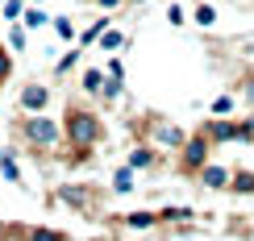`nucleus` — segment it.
<instances>
[{
    "instance_id": "1",
    "label": "nucleus",
    "mask_w": 254,
    "mask_h": 241,
    "mask_svg": "<svg viewBox=\"0 0 254 241\" xmlns=\"http://www.w3.org/2000/svg\"><path fill=\"white\" fill-rule=\"evenodd\" d=\"M100 138H104V121L96 117V112L83 108V104H67L63 142H67L71 150H92V145H100Z\"/></svg>"
},
{
    "instance_id": "2",
    "label": "nucleus",
    "mask_w": 254,
    "mask_h": 241,
    "mask_svg": "<svg viewBox=\"0 0 254 241\" xmlns=\"http://www.w3.org/2000/svg\"><path fill=\"white\" fill-rule=\"evenodd\" d=\"M13 129H17V138L25 142L29 150H55L63 142V125L55 117H46V112H25Z\"/></svg>"
},
{
    "instance_id": "3",
    "label": "nucleus",
    "mask_w": 254,
    "mask_h": 241,
    "mask_svg": "<svg viewBox=\"0 0 254 241\" xmlns=\"http://www.w3.org/2000/svg\"><path fill=\"white\" fill-rule=\"evenodd\" d=\"M137 129H142L146 142L158 145V150H179V145L188 142V129H184V125H175L171 117H158V112H150V117L137 125Z\"/></svg>"
},
{
    "instance_id": "4",
    "label": "nucleus",
    "mask_w": 254,
    "mask_h": 241,
    "mask_svg": "<svg viewBox=\"0 0 254 241\" xmlns=\"http://www.w3.org/2000/svg\"><path fill=\"white\" fill-rule=\"evenodd\" d=\"M213 150H217V145L208 142L200 129H196V133H188V142L175 150V171H179V175H196L200 166L213 158Z\"/></svg>"
},
{
    "instance_id": "5",
    "label": "nucleus",
    "mask_w": 254,
    "mask_h": 241,
    "mask_svg": "<svg viewBox=\"0 0 254 241\" xmlns=\"http://www.w3.org/2000/svg\"><path fill=\"white\" fill-rule=\"evenodd\" d=\"M55 200L79 208V212H92V208H96V192H92V183H59L55 187Z\"/></svg>"
},
{
    "instance_id": "6",
    "label": "nucleus",
    "mask_w": 254,
    "mask_h": 241,
    "mask_svg": "<svg viewBox=\"0 0 254 241\" xmlns=\"http://www.w3.org/2000/svg\"><path fill=\"white\" fill-rule=\"evenodd\" d=\"M50 100H55L50 83H21V92H17L21 112H46V108H50Z\"/></svg>"
},
{
    "instance_id": "7",
    "label": "nucleus",
    "mask_w": 254,
    "mask_h": 241,
    "mask_svg": "<svg viewBox=\"0 0 254 241\" xmlns=\"http://www.w3.org/2000/svg\"><path fill=\"white\" fill-rule=\"evenodd\" d=\"M192 179L200 183V187H208V192H229V179H234V166H225V162H213L208 158L200 171L192 175Z\"/></svg>"
},
{
    "instance_id": "8",
    "label": "nucleus",
    "mask_w": 254,
    "mask_h": 241,
    "mask_svg": "<svg viewBox=\"0 0 254 241\" xmlns=\"http://www.w3.org/2000/svg\"><path fill=\"white\" fill-rule=\"evenodd\" d=\"M125 162H129L133 171H158V166H163V154H158V145H150V142H137V145L125 150Z\"/></svg>"
},
{
    "instance_id": "9",
    "label": "nucleus",
    "mask_w": 254,
    "mask_h": 241,
    "mask_svg": "<svg viewBox=\"0 0 254 241\" xmlns=\"http://www.w3.org/2000/svg\"><path fill=\"white\" fill-rule=\"evenodd\" d=\"M200 133H204L213 145H225V142H238V121L234 117H208L200 125Z\"/></svg>"
},
{
    "instance_id": "10",
    "label": "nucleus",
    "mask_w": 254,
    "mask_h": 241,
    "mask_svg": "<svg viewBox=\"0 0 254 241\" xmlns=\"http://www.w3.org/2000/svg\"><path fill=\"white\" fill-rule=\"evenodd\" d=\"M121 225L129 229V233H146V229H158V212H150V208H137V212H125Z\"/></svg>"
},
{
    "instance_id": "11",
    "label": "nucleus",
    "mask_w": 254,
    "mask_h": 241,
    "mask_svg": "<svg viewBox=\"0 0 254 241\" xmlns=\"http://www.w3.org/2000/svg\"><path fill=\"white\" fill-rule=\"evenodd\" d=\"M104 79H109V75H104V67H83V71H79V92L96 100L100 88H104Z\"/></svg>"
},
{
    "instance_id": "12",
    "label": "nucleus",
    "mask_w": 254,
    "mask_h": 241,
    "mask_svg": "<svg viewBox=\"0 0 254 241\" xmlns=\"http://www.w3.org/2000/svg\"><path fill=\"white\" fill-rule=\"evenodd\" d=\"M133 183H137V171H133L129 162H121L117 171H113V179H109L113 195H129V192H133Z\"/></svg>"
},
{
    "instance_id": "13",
    "label": "nucleus",
    "mask_w": 254,
    "mask_h": 241,
    "mask_svg": "<svg viewBox=\"0 0 254 241\" xmlns=\"http://www.w3.org/2000/svg\"><path fill=\"white\" fill-rule=\"evenodd\" d=\"M192 221H196V208H188V204L158 208V225H192Z\"/></svg>"
},
{
    "instance_id": "14",
    "label": "nucleus",
    "mask_w": 254,
    "mask_h": 241,
    "mask_svg": "<svg viewBox=\"0 0 254 241\" xmlns=\"http://www.w3.org/2000/svg\"><path fill=\"white\" fill-rule=\"evenodd\" d=\"M109 25H113V17H96V21H92L88 29H79L75 46H96V42H100V34H104V29H109Z\"/></svg>"
},
{
    "instance_id": "15",
    "label": "nucleus",
    "mask_w": 254,
    "mask_h": 241,
    "mask_svg": "<svg viewBox=\"0 0 254 241\" xmlns=\"http://www.w3.org/2000/svg\"><path fill=\"white\" fill-rule=\"evenodd\" d=\"M96 46H100V50H109V54H121V46H129V38H125L121 29H113V25H109V29L100 34Z\"/></svg>"
},
{
    "instance_id": "16",
    "label": "nucleus",
    "mask_w": 254,
    "mask_h": 241,
    "mask_svg": "<svg viewBox=\"0 0 254 241\" xmlns=\"http://www.w3.org/2000/svg\"><path fill=\"white\" fill-rule=\"evenodd\" d=\"M25 42H29V29L21 25V21H13V29L4 34V46H8V54H21V50H25Z\"/></svg>"
},
{
    "instance_id": "17",
    "label": "nucleus",
    "mask_w": 254,
    "mask_h": 241,
    "mask_svg": "<svg viewBox=\"0 0 254 241\" xmlns=\"http://www.w3.org/2000/svg\"><path fill=\"white\" fill-rule=\"evenodd\" d=\"M21 25L25 29H42V25H50V13L42 4H25V13H21Z\"/></svg>"
},
{
    "instance_id": "18",
    "label": "nucleus",
    "mask_w": 254,
    "mask_h": 241,
    "mask_svg": "<svg viewBox=\"0 0 254 241\" xmlns=\"http://www.w3.org/2000/svg\"><path fill=\"white\" fill-rule=\"evenodd\" d=\"M192 21H196L200 29H213V25H217V8H213V0H200V4L192 8Z\"/></svg>"
},
{
    "instance_id": "19",
    "label": "nucleus",
    "mask_w": 254,
    "mask_h": 241,
    "mask_svg": "<svg viewBox=\"0 0 254 241\" xmlns=\"http://www.w3.org/2000/svg\"><path fill=\"white\" fill-rule=\"evenodd\" d=\"M0 175H4V183H21V166H17V150H4V154H0Z\"/></svg>"
},
{
    "instance_id": "20",
    "label": "nucleus",
    "mask_w": 254,
    "mask_h": 241,
    "mask_svg": "<svg viewBox=\"0 0 254 241\" xmlns=\"http://www.w3.org/2000/svg\"><path fill=\"white\" fill-rule=\"evenodd\" d=\"M234 108H238V96H234V92H221V96L208 104V112H213V117H234Z\"/></svg>"
},
{
    "instance_id": "21",
    "label": "nucleus",
    "mask_w": 254,
    "mask_h": 241,
    "mask_svg": "<svg viewBox=\"0 0 254 241\" xmlns=\"http://www.w3.org/2000/svg\"><path fill=\"white\" fill-rule=\"evenodd\" d=\"M229 192H234V195H254V171H234Z\"/></svg>"
},
{
    "instance_id": "22",
    "label": "nucleus",
    "mask_w": 254,
    "mask_h": 241,
    "mask_svg": "<svg viewBox=\"0 0 254 241\" xmlns=\"http://www.w3.org/2000/svg\"><path fill=\"white\" fill-rule=\"evenodd\" d=\"M121 96H125V79L109 75V79H104V88H100V100H104V104H117Z\"/></svg>"
},
{
    "instance_id": "23",
    "label": "nucleus",
    "mask_w": 254,
    "mask_h": 241,
    "mask_svg": "<svg viewBox=\"0 0 254 241\" xmlns=\"http://www.w3.org/2000/svg\"><path fill=\"white\" fill-rule=\"evenodd\" d=\"M25 241H67V233L46 229V225H34V229H25Z\"/></svg>"
},
{
    "instance_id": "24",
    "label": "nucleus",
    "mask_w": 254,
    "mask_h": 241,
    "mask_svg": "<svg viewBox=\"0 0 254 241\" xmlns=\"http://www.w3.org/2000/svg\"><path fill=\"white\" fill-rule=\"evenodd\" d=\"M50 25H55V34L63 42H75L79 38V29H75V21H71V17H50Z\"/></svg>"
},
{
    "instance_id": "25",
    "label": "nucleus",
    "mask_w": 254,
    "mask_h": 241,
    "mask_svg": "<svg viewBox=\"0 0 254 241\" xmlns=\"http://www.w3.org/2000/svg\"><path fill=\"white\" fill-rule=\"evenodd\" d=\"M79 58H83V46H75V50H67V54L59 58V67H55V71H59V75H71V71L79 67Z\"/></svg>"
},
{
    "instance_id": "26",
    "label": "nucleus",
    "mask_w": 254,
    "mask_h": 241,
    "mask_svg": "<svg viewBox=\"0 0 254 241\" xmlns=\"http://www.w3.org/2000/svg\"><path fill=\"white\" fill-rule=\"evenodd\" d=\"M21 13H25V0H0V17L4 21H21Z\"/></svg>"
},
{
    "instance_id": "27",
    "label": "nucleus",
    "mask_w": 254,
    "mask_h": 241,
    "mask_svg": "<svg viewBox=\"0 0 254 241\" xmlns=\"http://www.w3.org/2000/svg\"><path fill=\"white\" fill-rule=\"evenodd\" d=\"M238 142H254V112L238 121Z\"/></svg>"
},
{
    "instance_id": "28",
    "label": "nucleus",
    "mask_w": 254,
    "mask_h": 241,
    "mask_svg": "<svg viewBox=\"0 0 254 241\" xmlns=\"http://www.w3.org/2000/svg\"><path fill=\"white\" fill-rule=\"evenodd\" d=\"M238 96H242V100H246L250 108H254V75H246V79L238 83Z\"/></svg>"
},
{
    "instance_id": "29",
    "label": "nucleus",
    "mask_w": 254,
    "mask_h": 241,
    "mask_svg": "<svg viewBox=\"0 0 254 241\" xmlns=\"http://www.w3.org/2000/svg\"><path fill=\"white\" fill-rule=\"evenodd\" d=\"M104 75H117V79H125V62H121L117 54H113L109 62H104Z\"/></svg>"
},
{
    "instance_id": "30",
    "label": "nucleus",
    "mask_w": 254,
    "mask_h": 241,
    "mask_svg": "<svg viewBox=\"0 0 254 241\" xmlns=\"http://www.w3.org/2000/svg\"><path fill=\"white\" fill-rule=\"evenodd\" d=\"M167 21H171V25L179 29V25H188V13H184L179 4H171V8H167Z\"/></svg>"
},
{
    "instance_id": "31",
    "label": "nucleus",
    "mask_w": 254,
    "mask_h": 241,
    "mask_svg": "<svg viewBox=\"0 0 254 241\" xmlns=\"http://www.w3.org/2000/svg\"><path fill=\"white\" fill-rule=\"evenodd\" d=\"M8 75H13V54H8V50H0V83H4Z\"/></svg>"
},
{
    "instance_id": "32",
    "label": "nucleus",
    "mask_w": 254,
    "mask_h": 241,
    "mask_svg": "<svg viewBox=\"0 0 254 241\" xmlns=\"http://www.w3.org/2000/svg\"><path fill=\"white\" fill-rule=\"evenodd\" d=\"M92 4H96V8H109V13H113V8H121L125 0H92Z\"/></svg>"
},
{
    "instance_id": "33",
    "label": "nucleus",
    "mask_w": 254,
    "mask_h": 241,
    "mask_svg": "<svg viewBox=\"0 0 254 241\" xmlns=\"http://www.w3.org/2000/svg\"><path fill=\"white\" fill-rule=\"evenodd\" d=\"M242 46H246V50H242V54H250V58H254V38H246V42H242Z\"/></svg>"
},
{
    "instance_id": "34",
    "label": "nucleus",
    "mask_w": 254,
    "mask_h": 241,
    "mask_svg": "<svg viewBox=\"0 0 254 241\" xmlns=\"http://www.w3.org/2000/svg\"><path fill=\"white\" fill-rule=\"evenodd\" d=\"M34 4H42V0H34Z\"/></svg>"
},
{
    "instance_id": "35",
    "label": "nucleus",
    "mask_w": 254,
    "mask_h": 241,
    "mask_svg": "<svg viewBox=\"0 0 254 241\" xmlns=\"http://www.w3.org/2000/svg\"><path fill=\"white\" fill-rule=\"evenodd\" d=\"M0 154H4V150H0Z\"/></svg>"
}]
</instances>
